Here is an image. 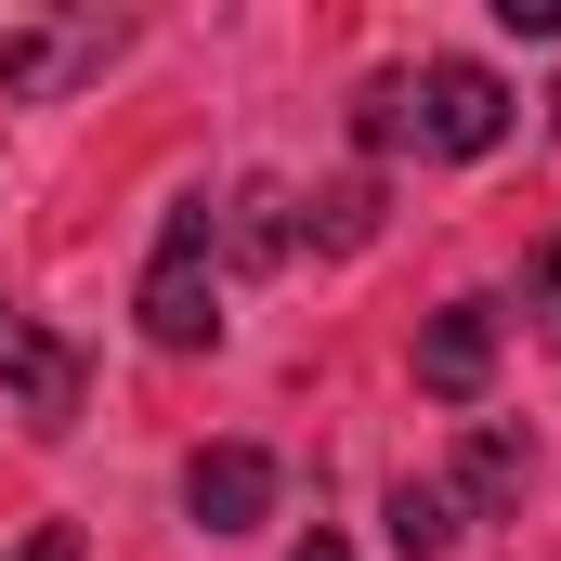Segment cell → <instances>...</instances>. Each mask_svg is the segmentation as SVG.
Masks as SVG:
<instances>
[{
    "mask_svg": "<svg viewBox=\"0 0 561 561\" xmlns=\"http://www.w3.org/2000/svg\"><path fill=\"white\" fill-rule=\"evenodd\" d=\"M209 249H222V209L183 196L170 236H157V262H144V340H157V353H196V340L222 327V313H209Z\"/></svg>",
    "mask_w": 561,
    "mask_h": 561,
    "instance_id": "6da1fadb",
    "label": "cell"
},
{
    "mask_svg": "<svg viewBox=\"0 0 561 561\" xmlns=\"http://www.w3.org/2000/svg\"><path fill=\"white\" fill-rule=\"evenodd\" d=\"M392 118L431 157H496L510 144V92H496V66H431V79H392Z\"/></svg>",
    "mask_w": 561,
    "mask_h": 561,
    "instance_id": "7a4b0ae2",
    "label": "cell"
},
{
    "mask_svg": "<svg viewBox=\"0 0 561 561\" xmlns=\"http://www.w3.org/2000/svg\"><path fill=\"white\" fill-rule=\"evenodd\" d=\"M483 379H496V300H444L419 327V392L431 405H483Z\"/></svg>",
    "mask_w": 561,
    "mask_h": 561,
    "instance_id": "3957f363",
    "label": "cell"
},
{
    "mask_svg": "<svg viewBox=\"0 0 561 561\" xmlns=\"http://www.w3.org/2000/svg\"><path fill=\"white\" fill-rule=\"evenodd\" d=\"M0 392H13L39 431H66V419H79V353H66L53 327H26L13 300H0Z\"/></svg>",
    "mask_w": 561,
    "mask_h": 561,
    "instance_id": "277c9868",
    "label": "cell"
},
{
    "mask_svg": "<svg viewBox=\"0 0 561 561\" xmlns=\"http://www.w3.org/2000/svg\"><path fill=\"white\" fill-rule=\"evenodd\" d=\"M183 510H196L209 536H249V523L275 510V457H262V444H196V470H183Z\"/></svg>",
    "mask_w": 561,
    "mask_h": 561,
    "instance_id": "5b68a950",
    "label": "cell"
},
{
    "mask_svg": "<svg viewBox=\"0 0 561 561\" xmlns=\"http://www.w3.org/2000/svg\"><path fill=\"white\" fill-rule=\"evenodd\" d=\"M457 523H470L457 483H392V549H405V561H444V549H457Z\"/></svg>",
    "mask_w": 561,
    "mask_h": 561,
    "instance_id": "8992f818",
    "label": "cell"
},
{
    "mask_svg": "<svg viewBox=\"0 0 561 561\" xmlns=\"http://www.w3.org/2000/svg\"><path fill=\"white\" fill-rule=\"evenodd\" d=\"M300 236H313V249H366V236H379V183H327V196L300 209Z\"/></svg>",
    "mask_w": 561,
    "mask_h": 561,
    "instance_id": "52a82bcc",
    "label": "cell"
},
{
    "mask_svg": "<svg viewBox=\"0 0 561 561\" xmlns=\"http://www.w3.org/2000/svg\"><path fill=\"white\" fill-rule=\"evenodd\" d=\"M510 496H523V444H510V431H483V444H470V470H457V510H510Z\"/></svg>",
    "mask_w": 561,
    "mask_h": 561,
    "instance_id": "ba28073f",
    "label": "cell"
},
{
    "mask_svg": "<svg viewBox=\"0 0 561 561\" xmlns=\"http://www.w3.org/2000/svg\"><path fill=\"white\" fill-rule=\"evenodd\" d=\"M222 236H236V249H249V262H275V249H287V196H275V183H249V196H236V222H222Z\"/></svg>",
    "mask_w": 561,
    "mask_h": 561,
    "instance_id": "9c48e42d",
    "label": "cell"
},
{
    "mask_svg": "<svg viewBox=\"0 0 561 561\" xmlns=\"http://www.w3.org/2000/svg\"><path fill=\"white\" fill-rule=\"evenodd\" d=\"M496 26L510 39H561V0H496Z\"/></svg>",
    "mask_w": 561,
    "mask_h": 561,
    "instance_id": "30bf717a",
    "label": "cell"
},
{
    "mask_svg": "<svg viewBox=\"0 0 561 561\" xmlns=\"http://www.w3.org/2000/svg\"><path fill=\"white\" fill-rule=\"evenodd\" d=\"M13 561H79V523H39V536H26Z\"/></svg>",
    "mask_w": 561,
    "mask_h": 561,
    "instance_id": "8fae6325",
    "label": "cell"
},
{
    "mask_svg": "<svg viewBox=\"0 0 561 561\" xmlns=\"http://www.w3.org/2000/svg\"><path fill=\"white\" fill-rule=\"evenodd\" d=\"M300 561H353V549H340V536H313V549H300Z\"/></svg>",
    "mask_w": 561,
    "mask_h": 561,
    "instance_id": "7c38bea8",
    "label": "cell"
}]
</instances>
